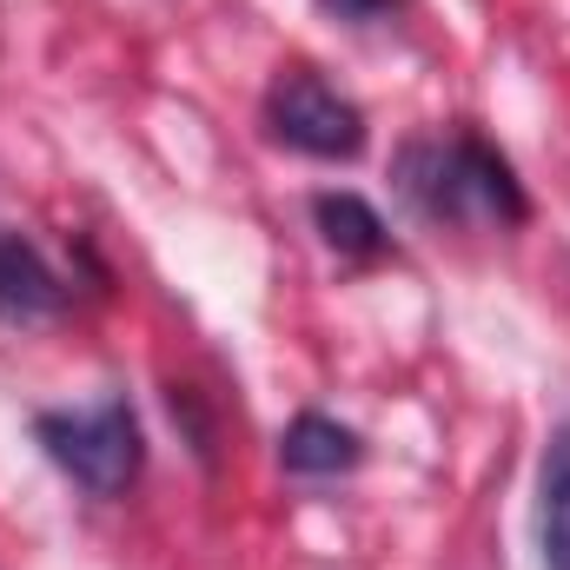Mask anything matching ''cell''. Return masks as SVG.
Listing matches in <instances>:
<instances>
[{"instance_id":"6","label":"cell","mask_w":570,"mask_h":570,"mask_svg":"<svg viewBox=\"0 0 570 570\" xmlns=\"http://www.w3.org/2000/svg\"><path fill=\"white\" fill-rule=\"evenodd\" d=\"M358 458H365V438L352 425H338V419H325V412H298L279 438V464L298 471V478H338Z\"/></svg>"},{"instance_id":"7","label":"cell","mask_w":570,"mask_h":570,"mask_svg":"<svg viewBox=\"0 0 570 570\" xmlns=\"http://www.w3.org/2000/svg\"><path fill=\"white\" fill-rule=\"evenodd\" d=\"M312 219H318V233H325V246L338 253V259H379L392 239H385V219L358 199V193H318L312 199Z\"/></svg>"},{"instance_id":"3","label":"cell","mask_w":570,"mask_h":570,"mask_svg":"<svg viewBox=\"0 0 570 570\" xmlns=\"http://www.w3.org/2000/svg\"><path fill=\"white\" fill-rule=\"evenodd\" d=\"M266 127H273V140H285L292 153H312V159L365 153V114L338 87H325L312 67H292L266 87Z\"/></svg>"},{"instance_id":"8","label":"cell","mask_w":570,"mask_h":570,"mask_svg":"<svg viewBox=\"0 0 570 570\" xmlns=\"http://www.w3.org/2000/svg\"><path fill=\"white\" fill-rule=\"evenodd\" d=\"M332 20H352V27H372V20H385L399 0H318Z\"/></svg>"},{"instance_id":"2","label":"cell","mask_w":570,"mask_h":570,"mask_svg":"<svg viewBox=\"0 0 570 570\" xmlns=\"http://www.w3.org/2000/svg\"><path fill=\"white\" fill-rule=\"evenodd\" d=\"M40 451L94 498H120L146 464V438L127 399H100L87 412H40L33 419Z\"/></svg>"},{"instance_id":"4","label":"cell","mask_w":570,"mask_h":570,"mask_svg":"<svg viewBox=\"0 0 570 570\" xmlns=\"http://www.w3.org/2000/svg\"><path fill=\"white\" fill-rule=\"evenodd\" d=\"M60 312H67V285L47 266V253L27 233L0 226V325H47Z\"/></svg>"},{"instance_id":"1","label":"cell","mask_w":570,"mask_h":570,"mask_svg":"<svg viewBox=\"0 0 570 570\" xmlns=\"http://www.w3.org/2000/svg\"><path fill=\"white\" fill-rule=\"evenodd\" d=\"M399 193L425 213V219H498L518 226L524 219V186L511 179V166L478 140V134H451V140H419L399 153Z\"/></svg>"},{"instance_id":"5","label":"cell","mask_w":570,"mask_h":570,"mask_svg":"<svg viewBox=\"0 0 570 570\" xmlns=\"http://www.w3.org/2000/svg\"><path fill=\"white\" fill-rule=\"evenodd\" d=\"M538 564L570 570V425H551L538 458Z\"/></svg>"}]
</instances>
